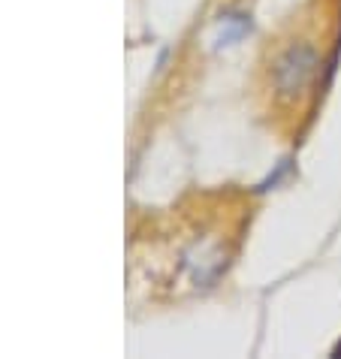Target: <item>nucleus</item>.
Returning a JSON list of instances; mask_svg holds the SVG:
<instances>
[{"label":"nucleus","mask_w":341,"mask_h":359,"mask_svg":"<svg viewBox=\"0 0 341 359\" xmlns=\"http://www.w3.org/2000/svg\"><path fill=\"white\" fill-rule=\"evenodd\" d=\"M323 67H329V61L314 31H302L299 36L284 39V46H278L269 61V94L275 106L293 109L314 94V88L323 82L320 79Z\"/></svg>","instance_id":"obj_1"}]
</instances>
